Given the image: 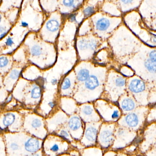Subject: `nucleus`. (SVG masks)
<instances>
[{
    "label": "nucleus",
    "instance_id": "8",
    "mask_svg": "<svg viewBox=\"0 0 156 156\" xmlns=\"http://www.w3.org/2000/svg\"><path fill=\"white\" fill-rule=\"evenodd\" d=\"M114 129V124H104L101 127L98 136V141L100 144L104 147H108L113 143Z\"/></svg>",
    "mask_w": 156,
    "mask_h": 156
},
{
    "label": "nucleus",
    "instance_id": "38",
    "mask_svg": "<svg viewBox=\"0 0 156 156\" xmlns=\"http://www.w3.org/2000/svg\"><path fill=\"white\" fill-rule=\"evenodd\" d=\"M49 105H50V107L53 108L55 106V104L54 102H50L49 103Z\"/></svg>",
    "mask_w": 156,
    "mask_h": 156
},
{
    "label": "nucleus",
    "instance_id": "3",
    "mask_svg": "<svg viewBox=\"0 0 156 156\" xmlns=\"http://www.w3.org/2000/svg\"><path fill=\"white\" fill-rule=\"evenodd\" d=\"M128 89L135 101L142 105L147 104L148 92L146 83L137 76H134L128 80Z\"/></svg>",
    "mask_w": 156,
    "mask_h": 156
},
{
    "label": "nucleus",
    "instance_id": "15",
    "mask_svg": "<svg viewBox=\"0 0 156 156\" xmlns=\"http://www.w3.org/2000/svg\"><path fill=\"white\" fill-rule=\"evenodd\" d=\"M68 127L73 137L77 139L80 138L83 132V127L80 118L77 115H73L68 122Z\"/></svg>",
    "mask_w": 156,
    "mask_h": 156
},
{
    "label": "nucleus",
    "instance_id": "12",
    "mask_svg": "<svg viewBox=\"0 0 156 156\" xmlns=\"http://www.w3.org/2000/svg\"><path fill=\"white\" fill-rule=\"evenodd\" d=\"M66 144V143L60 141L58 139L49 138L44 142L45 152L50 155L61 153L67 148Z\"/></svg>",
    "mask_w": 156,
    "mask_h": 156
},
{
    "label": "nucleus",
    "instance_id": "5",
    "mask_svg": "<svg viewBox=\"0 0 156 156\" xmlns=\"http://www.w3.org/2000/svg\"><path fill=\"white\" fill-rule=\"evenodd\" d=\"M98 39L92 36L80 38L77 41V48L82 60H87L92 56L98 45Z\"/></svg>",
    "mask_w": 156,
    "mask_h": 156
},
{
    "label": "nucleus",
    "instance_id": "4",
    "mask_svg": "<svg viewBox=\"0 0 156 156\" xmlns=\"http://www.w3.org/2000/svg\"><path fill=\"white\" fill-rule=\"evenodd\" d=\"M147 111V108L145 107L137 108L134 111L122 117L119 121V124L128 129L137 130L143 123Z\"/></svg>",
    "mask_w": 156,
    "mask_h": 156
},
{
    "label": "nucleus",
    "instance_id": "29",
    "mask_svg": "<svg viewBox=\"0 0 156 156\" xmlns=\"http://www.w3.org/2000/svg\"><path fill=\"white\" fill-rule=\"evenodd\" d=\"M95 9L94 7H88L84 10V14L85 17L87 18L89 16L92 15V14L94 13Z\"/></svg>",
    "mask_w": 156,
    "mask_h": 156
},
{
    "label": "nucleus",
    "instance_id": "11",
    "mask_svg": "<svg viewBox=\"0 0 156 156\" xmlns=\"http://www.w3.org/2000/svg\"><path fill=\"white\" fill-rule=\"evenodd\" d=\"M100 123L92 122L86 125L84 134L82 140V143L86 146L91 145L95 143L98 132Z\"/></svg>",
    "mask_w": 156,
    "mask_h": 156
},
{
    "label": "nucleus",
    "instance_id": "40",
    "mask_svg": "<svg viewBox=\"0 0 156 156\" xmlns=\"http://www.w3.org/2000/svg\"><path fill=\"white\" fill-rule=\"evenodd\" d=\"M57 83V80L56 79H52V81H51V83H52V85H55V84H56V83Z\"/></svg>",
    "mask_w": 156,
    "mask_h": 156
},
{
    "label": "nucleus",
    "instance_id": "36",
    "mask_svg": "<svg viewBox=\"0 0 156 156\" xmlns=\"http://www.w3.org/2000/svg\"><path fill=\"white\" fill-rule=\"evenodd\" d=\"M27 156H42V153L41 152H35V153H32L30 154V155H28Z\"/></svg>",
    "mask_w": 156,
    "mask_h": 156
},
{
    "label": "nucleus",
    "instance_id": "7",
    "mask_svg": "<svg viewBox=\"0 0 156 156\" xmlns=\"http://www.w3.org/2000/svg\"><path fill=\"white\" fill-rule=\"evenodd\" d=\"M24 136H9L6 137L8 152L10 156H21L24 152L23 141Z\"/></svg>",
    "mask_w": 156,
    "mask_h": 156
},
{
    "label": "nucleus",
    "instance_id": "35",
    "mask_svg": "<svg viewBox=\"0 0 156 156\" xmlns=\"http://www.w3.org/2000/svg\"><path fill=\"white\" fill-rule=\"evenodd\" d=\"M134 0H120V1L124 5L130 4L132 3Z\"/></svg>",
    "mask_w": 156,
    "mask_h": 156
},
{
    "label": "nucleus",
    "instance_id": "21",
    "mask_svg": "<svg viewBox=\"0 0 156 156\" xmlns=\"http://www.w3.org/2000/svg\"><path fill=\"white\" fill-rule=\"evenodd\" d=\"M65 110L69 114H72L77 110L75 102L71 99L67 100L65 104Z\"/></svg>",
    "mask_w": 156,
    "mask_h": 156
},
{
    "label": "nucleus",
    "instance_id": "19",
    "mask_svg": "<svg viewBox=\"0 0 156 156\" xmlns=\"http://www.w3.org/2000/svg\"><path fill=\"white\" fill-rule=\"evenodd\" d=\"M142 68H143L145 71L147 72L148 74L153 75L155 76L156 71V63L153 62L147 58L144 59L141 62Z\"/></svg>",
    "mask_w": 156,
    "mask_h": 156
},
{
    "label": "nucleus",
    "instance_id": "26",
    "mask_svg": "<svg viewBox=\"0 0 156 156\" xmlns=\"http://www.w3.org/2000/svg\"><path fill=\"white\" fill-rule=\"evenodd\" d=\"M101 155L102 153L100 150L93 149L87 151V153H86L84 156H101Z\"/></svg>",
    "mask_w": 156,
    "mask_h": 156
},
{
    "label": "nucleus",
    "instance_id": "14",
    "mask_svg": "<svg viewBox=\"0 0 156 156\" xmlns=\"http://www.w3.org/2000/svg\"><path fill=\"white\" fill-rule=\"evenodd\" d=\"M92 68L90 63L84 62L80 63L75 68V75L76 82H78V85L82 84L89 79Z\"/></svg>",
    "mask_w": 156,
    "mask_h": 156
},
{
    "label": "nucleus",
    "instance_id": "23",
    "mask_svg": "<svg viewBox=\"0 0 156 156\" xmlns=\"http://www.w3.org/2000/svg\"><path fill=\"white\" fill-rule=\"evenodd\" d=\"M62 4L66 8L72 9L79 4L78 0H62Z\"/></svg>",
    "mask_w": 156,
    "mask_h": 156
},
{
    "label": "nucleus",
    "instance_id": "32",
    "mask_svg": "<svg viewBox=\"0 0 156 156\" xmlns=\"http://www.w3.org/2000/svg\"><path fill=\"white\" fill-rule=\"evenodd\" d=\"M8 60L5 57H1L0 58V68H3L7 65Z\"/></svg>",
    "mask_w": 156,
    "mask_h": 156
},
{
    "label": "nucleus",
    "instance_id": "20",
    "mask_svg": "<svg viewBox=\"0 0 156 156\" xmlns=\"http://www.w3.org/2000/svg\"><path fill=\"white\" fill-rule=\"evenodd\" d=\"M45 28L50 32H55L59 30L60 22L59 19L55 18L50 19L45 24Z\"/></svg>",
    "mask_w": 156,
    "mask_h": 156
},
{
    "label": "nucleus",
    "instance_id": "16",
    "mask_svg": "<svg viewBox=\"0 0 156 156\" xmlns=\"http://www.w3.org/2000/svg\"><path fill=\"white\" fill-rule=\"evenodd\" d=\"M41 147L40 140L36 138L25 137L23 141L24 152L32 154L38 152Z\"/></svg>",
    "mask_w": 156,
    "mask_h": 156
},
{
    "label": "nucleus",
    "instance_id": "28",
    "mask_svg": "<svg viewBox=\"0 0 156 156\" xmlns=\"http://www.w3.org/2000/svg\"><path fill=\"white\" fill-rule=\"evenodd\" d=\"M122 74L127 76H132L134 75V72L132 70L127 67L124 66L121 69Z\"/></svg>",
    "mask_w": 156,
    "mask_h": 156
},
{
    "label": "nucleus",
    "instance_id": "27",
    "mask_svg": "<svg viewBox=\"0 0 156 156\" xmlns=\"http://www.w3.org/2000/svg\"><path fill=\"white\" fill-rule=\"evenodd\" d=\"M59 135L61 138L65 139L68 140V141H71L72 140L69 132L66 129H61L59 132Z\"/></svg>",
    "mask_w": 156,
    "mask_h": 156
},
{
    "label": "nucleus",
    "instance_id": "24",
    "mask_svg": "<svg viewBox=\"0 0 156 156\" xmlns=\"http://www.w3.org/2000/svg\"><path fill=\"white\" fill-rule=\"evenodd\" d=\"M42 49L38 45H35L33 46L31 49V53L33 56L40 55L42 54Z\"/></svg>",
    "mask_w": 156,
    "mask_h": 156
},
{
    "label": "nucleus",
    "instance_id": "30",
    "mask_svg": "<svg viewBox=\"0 0 156 156\" xmlns=\"http://www.w3.org/2000/svg\"><path fill=\"white\" fill-rule=\"evenodd\" d=\"M41 126V121L38 119H34L31 123V127L34 129H38Z\"/></svg>",
    "mask_w": 156,
    "mask_h": 156
},
{
    "label": "nucleus",
    "instance_id": "34",
    "mask_svg": "<svg viewBox=\"0 0 156 156\" xmlns=\"http://www.w3.org/2000/svg\"><path fill=\"white\" fill-rule=\"evenodd\" d=\"M7 33V30L3 26H0V38L3 37Z\"/></svg>",
    "mask_w": 156,
    "mask_h": 156
},
{
    "label": "nucleus",
    "instance_id": "6",
    "mask_svg": "<svg viewBox=\"0 0 156 156\" xmlns=\"http://www.w3.org/2000/svg\"><path fill=\"white\" fill-rule=\"evenodd\" d=\"M95 106L101 116L107 121H115L120 118L121 111L115 104L99 100L95 103Z\"/></svg>",
    "mask_w": 156,
    "mask_h": 156
},
{
    "label": "nucleus",
    "instance_id": "39",
    "mask_svg": "<svg viewBox=\"0 0 156 156\" xmlns=\"http://www.w3.org/2000/svg\"><path fill=\"white\" fill-rule=\"evenodd\" d=\"M105 156H115V154L113 152H108Z\"/></svg>",
    "mask_w": 156,
    "mask_h": 156
},
{
    "label": "nucleus",
    "instance_id": "41",
    "mask_svg": "<svg viewBox=\"0 0 156 156\" xmlns=\"http://www.w3.org/2000/svg\"><path fill=\"white\" fill-rule=\"evenodd\" d=\"M1 15H0V22L1 21Z\"/></svg>",
    "mask_w": 156,
    "mask_h": 156
},
{
    "label": "nucleus",
    "instance_id": "31",
    "mask_svg": "<svg viewBox=\"0 0 156 156\" xmlns=\"http://www.w3.org/2000/svg\"><path fill=\"white\" fill-rule=\"evenodd\" d=\"M156 50L153 49L148 53V58L153 62L156 63Z\"/></svg>",
    "mask_w": 156,
    "mask_h": 156
},
{
    "label": "nucleus",
    "instance_id": "25",
    "mask_svg": "<svg viewBox=\"0 0 156 156\" xmlns=\"http://www.w3.org/2000/svg\"><path fill=\"white\" fill-rule=\"evenodd\" d=\"M41 96V90L38 86H35L32 90L31 96L33 98L38 99Z\"/></svg>",
    "mask_w": 156,
    "mask_h": 156
},
{
    "label": "nucleus",
    "instance_id": "18",
    "mask_svg": "<svg viewBox=\"0 0 156 156\" xmlns=\"http://www.w3.org/2000/svg\"><path fill=\"white\" fill-rule=\"evenodd\" d=\"M95 27L98 33L101 35L106 34L112 29L110 20L105 18L98 19L95 23Z\"/></svg>",
    "mask_w": 156,
    "mask_h": 156
},
{
    "label": "nucleus",
    "instance_id": "10",
    "mask_svg": "<svg viewBox=\"0 0 156 156\" xmlns=\"http://www.w3.org/2000/svg\"><path fill=\"white\" fill-rule=\"evenodd\" d=\"M135 136L134 132L124 127H118L115 131L116 142L115 146L117 148L123 147L130 143Z\"/></svg>",
    "mask_w": 156,
    "mask_h": 156
},
{
    "label": "nucleus",
    "instance_id": "2",
    "mask_svg": "<svg viewBox=\"0 0 156 156\" xmlns=\"http://www.w3.org/2000/svg\"><path fill=\"white\" fill-rule=\"evenodd\" d=\"M126 85L125 77L116 72L111 71L108 74L105 90L109 98L115 102L125 93Z\"/></svg>",
    "mask_w": 156,
    "mask_h": 156
},
{
    "label": "nucleus",
    "instance_id": "9",
    "mask_svg": "<svg viewBox=\"0 0 156 156\" xmlns=\"http://www.w3.org/2000/svg\"><path fill=\"white\" fill-rule=\"evenodd\" d=\"M78 112L81 118L85 122H98L100 120L93 105L90 104H84L81 105L79 107Z\"/></svg>",
    "mask_w": 156,
    "mask_h": 156
},
{
    "label": "nucleus",
    "instance_id": "33",
    "mask_svg": "<svg viewBox=\"0 0 156 156\" xmlns=\"http://www.w3.org/2000/svg\"><path fill=\"white\" fill-rule=\"evenodd\" d=\"M20 74V72L18 70L14 69L12 70L10 73V77L11 79H15L18 77Z\"/></svg>",
    "mask_w": 156,
    "mask_h": 156
},
{
    "label": "nucleus",
    "instance_id": "13",
    "mask_svg": "<svg viewBox=\"0 0 156 156\" xmlns=\"http://www.w3.org/2000/svg\"><path fill=\"white\" fill-rule=\"evenodd\" d=\"M120 108L124 113H129L137 108L138 103L131 95L124 93L119 98Z\"/></svg>",
    "mask_w": 156,
    "mask_h": 156
},
{
    "label": "nucleus",
    "instance_id": "42",
    "mask_svg": "<svg viewBox=\"0 0 156 156\" xmlns=\"http://www.w3.org/2000/svg\"></svg>",
    "mask_w": 156,
    "mask_h": 156
},
{
    "label": "nucleus",
    "instance_id": "22",
    "mask_svg": "<svg viewBox=\"0 0 156 156\" xmlns=\"http://www.w3.org/2000/svg\"><path fill=\"white\" fill-rule=\"evenodd\" d=\"M15 120V116L12 113H8L4 116L2 123L5 127H9L14 123Z\"/></svg>",
    "mask_w": 156,
    "mask_h": 156
},
{
    "label": "nucleus",
    "instance_id": "17",
    "mask_svg": "<svg viewBox=\"0 0 156 156\" xmlns=\"http://www.w3.org/2000/svg\"><path fill=\"white\" fill-rule=\"evenodd\" d=\"M76 82V75L73 71L64 79L61 85V89L64 92L65 95L72 94Z\"/></svg>",
    "mask_w": 156,
    "mask_h": 156
},
{
    "label": "nucleus",
    "instance_id": "37",
    "mask_svg": "<svg viewBox=\"0 0 156 156\" xmlns=\"http://www.w3.org/2000/svg\"><path fill=\"white\" fill-rule=\"evenodd\" d=\"M13 40L11 38H8L7 39V42H6V43L7 44V45H9V46H11V45H13Z\"/></svg>",
    "mask_w": 156,
    "mask_h": 156
},
{
    "label": "nucleus",
    "instance_id": "1",
    "mask_svg": "<svg viewBox=\"0 0 156 156\" xmlns=\"http://www.w3.org/2000/svg\"><path fill=\"white\" fill-rule=\"evenodd\" d=\"M105 72L103 68H92L89 79L78 85L74 96L77 102L84 103L96 100L100 96L105 81Z\"/></svg>",
    "mask_w": 156,
    "mask_h": 156
}]
</instances>
